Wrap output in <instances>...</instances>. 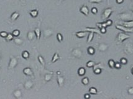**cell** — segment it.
Segmentation results:
<instances>
[{
  "label": "cell",
  "instance_id": "ac0fdd59",
  "mask_svg": "<svg viewBox=\"0 0 133 99\" xmlns=\"http://www.w3.org/2000/svg\"><path fill=\"white\" fill-rule=\"evenodd\" d=\"M20 14L18 11H15V12H13L12 14H11V16H10V20L11 21H16L18 18L19 17Z\"/></svg>",
  "mask_w": 133,
  "mask_h": 99
},
{
  "label": "cell",
  "instance_id": "4fadbf2b",
  "mask_svg": "<svg viewBox=\"0 0 133 99\" xmlns=\"http://www.w3.org/2000/svg\"><path fill=\"white\" fill-rule=\"evenodd\" d=\"M22 72H23L24 74H25L27 76H29V77H33L34 76V72L31 67H26L24 68Z\"/></svg>",
  "mask_w": 133,
  "mask_h": 99
},
{
  "label": "cell",
  "instance_id": "4316f807",
  "mask_svg": "<svg viewBox=\"0 0 133 99\" xmlns=\"http://www.w3.org/2000/svg\"><path fill=\"white\" fill-rule=\"evenodd\" d=\"M21 56H22V58H24V59H29V57H30V53H29V51H27V50H24V51H22V53H21Z\"/></svg>",
  "mask_w": 133,
  "mask_h": 99
},
{
  "label": "cell",
  "instance_id": "e575fe53",
  "mask_svg": "<svg viewBox=\"0 0 133 99\" xmlns=\"http://www.w3.org/2000/svg\"><path fill=\"white\" fill-rule=\"evenodd\" d=\"M108 66H110V68L113 69V68H114V64H115V61L113 60V59H110L108 62Z\"/></svg>",
  "mask_w": 133,
  "mask_h": 99
},
{
  "label": "cell",
  "instance_id": "d6a6232c",
  "mask_svg": "<svg viewBox=\"0 0 133 99\" xmlns=\"http://www.w3.org/2000/svg\"><path fill=\"white\" fill-rule=\"evenodd\" d=\"M95 65V61L90 60V61H88L86 63V67H88V68H92V67H93V66H94Z\"/></svg>",
  "mask_w": 133,
  "mask_h": 99
},
{
  "label": "cell",
  "instance_id": "f546056e",
  "mask_svg": "<svg viewBox=\"0 0 133 99\" xmlns=\"http://www.w3.org/2000/svg\"><path fill=\"white\" fill-rule=\"evenodd\" d=\"M38 61H39V62L40 63V65H42V66H45V64H46V63H45V59L44 58H43L42 56H41V55H39L38 57Z\"/></svg>",
  "mask_w": 133,
  "mask_h": 99
},
{
  "label": "cell",
  "instance_id": "c3c4849f",
  "mask_svg": "<svg viewBox=\"0 0 133 99\" xmlns=\"http://www.w3.org/2000/svg\"><path fill=\"white\" fill-rule=\"evenodd\" d=\"M58 4H59V3H61L63 1H64V0H58Z\"/></svg>",
  "mask_w": 133,
  "mask_h": 99
},
{
  "label": "cell",
  "instance_id": "9c48e42d",
  "mask_svg": "<svg viewBox=\"0 0 133 99\" xmlns=\"http://www.w3.org/2000/svg\"><path fill=\"white\" fill-rule=\"evenodd\" d=\"M34 83L31 80H27L24 83V87L26 90H31L33 88Z\"/></svg>",
  "mask_w": 133,
  "mask_h": 99
},
{
  "label": "cell",
  "instance_id": "f6af8a7d",
  "mask_svg": "<svg viewBox=\"0 0 133 99\" xmlns=\"http://www.w3.org/2000/svg\"><path fill=\"white\" fill-rule=\"evenodd\" d=\"M128 93L129 95H133V87H130L128 89Z\"/></svg>",
  "mask_w": 133,
  "mask_h": 99
},
{
  "label": "cell",
  "instance_id": "bcb514c9",
  "mask_svg": "<svg viewBox=\"0 0 133 99\" xmlns=\"http://www.w3.org/2000/svg\"><path fill=\"white\" fill-rule=\"evenodd\" d=\"M91 97V96H90V94L89 93V94H85L84 95V98L86 99H89Z\"/></svg>",
  "mask_w": 133,
  "mask_h": 99
},
{
  "label": "cell",
  "instance_id": "681fc988",
  "mask_svg": "<svg viewBox=\"0 0 133 99\" xmlns=\"http://www.w3.org/2000/svg\"><path fill=\"white\" fill-rule=\"evenodd\" d=\"M60 71H57V75H59V74H60Z\"/></svg>",
  "mask_w": 133,
  "mask_h": 99
},
{
  "label": "cell",
  "instance_id": "db71d44e",
  "mask_svg": "<svg viewBox=\"0 0 133 99\" xmlns=\"http://www.w3.org/2000/svg\"><path fill=\"white\" fill-rule=\"evenodd\" d=\"M132 11H133V6H132Z\"/></svg>",
  "mask_w": 133,
  "mask_h": 99
},
{
  "label": "cell",
  "instance_id": "d4e9b609",
  "mask_svg": "<svg viewBox=\"0 0 133 99\" xmlns=\"http://www.w3.org/2000/svg\"><path fill=\"white\" fill-rule=\"evenodd\" d=\"M53 77V73H47L44 75V80L46 82H49L51 81Z\"/></svg>",
  "mask_w": 133,
  "mask_h": 99
},
{
  "label": "cell",
  "instance_id": "8992f818",
  "mask_svg": "<svg viewBox=\"0 0 133 99\" xmlns=\"http://www.w3.org/2000/svg\"><path fill=\"white\" fill-rule=\"evenodd\" d=\"M124 52L127 55H131L133 53V44L132 43L128 42L124 45Z\"/></svg>",
  "mask_w": 133,
  "mask_h": 99
},
{
  "label": "cell",
  "instance_id": "b9f144b4",
  "mask_svg": "<svg viewBox=\"0 0 133 99\" xmlns=\"http://www.w3.org/2000/svg\"><path fill=\"white\" fill-rule=\"evenodd\" d=\"M91 12H92L93 14H95H95H96L98 12V9L96 7H93L91 9Z\"/></svg>",
  "mask_w": 133,
  "mask_h": 99
},
{
  "label": "cell",
  "instance_id": "52a82bcc",
  "mask_svg": "<svg viewBox=\"0 0 133 99\" xmlns=\"http://www.w3.org/2000/svg\"><path fill=\"white\" fill-rule=\"evenodd\" d=\"M115 27L116 29L121 30L124 33H133V28H128L121 24L116 25Z\"/></svg>",
  "mask_w": 133,
  "mask_h": 99
},
{
  "label": "cell",
  "instance_id": "ee69618b",
  "mask_svg": "<svg viewBox=\"0 0 133 99\" xmlns=\"http://www.w3.org/2000/svg\"><path fill=\"white\" fill-rule=\"evenodd\" d=\"M100 31L101 34H105L107 32L106 27H102L100 29Z\"/></svg>",
  "mask_w": 133,
  "mask_h": 99
},
{
  "label": "cell",
  "instance_id": "44dd1931",
  "mask_svg": "<svg viewBox=\"0 0 133 99\" xmlns=\"http://www.w3.org/2000/svg\"><path fill=\"white\" fill-rule=\"evenodd\" d=\"M34 33L36 35V38L37 40H39L40 39V37H41V30L39 27H36L34 29Z\"/></svg>",
  "mask_w": 133,
  "mask_h": 99
},
{
  "label": "cell",
  "instance_id": "ab89813d",
  "mask_svg": "<svg viewBox=\"0 0 133 99\" xmlns=\"http://www.w3.org/2000/svg\"><path fill=\"white\" fill-rule=\"evenodd\" d=\"M104 0H88V1L91 3H95V4H100Z\"/></svg>",
  "mask_w": 133,
  "mask_h": 99
},
{
  "label": "cell",
  "instance_id": "484cf974",
  "mask_svg": "<svg viewBox=\"0 0 133 99\" xmlns=\"http://www.w3.org/2000/svg\"><path fill=\"white\" fill-rule=\"evenodd\" d=\"M77 73L79 76H85V74L86 73V69H85V67H81L78 69Z\"/></svg>",
  "mask_w": 133,
  "mask_h": 99
},
{
  "label": "cell",
  "instance_id": "ba28073f",
  "mask_svg": "<svg viewBox=\"0 0 133 99\" xmlns=\"http://www.w3.org/2000/svg\"><path fill=\"white\" fill-rule=\"evenodd\" d=\"M54 33V30H52L50 28H47L44 30L43 31V36L44 39H48L50 37H51Z\"/></svg>",
  "mask_w": 133,
  "mask_h": 99
},
{
  "label": "cell",
  "instance_id": "f35d334b",
  "mask_svg": "<svg viewBox=\"0 0 133 99\" xmlns=\"http://www.w3.org/2000/svg\"><path fill=\"white\" fill-rule=\"evenodd\" d=\"M120 63H121V65H126V64L128 63V59L125 58H121Z\"/></svg>",
  "mask_w": 133,
  "mask_h": 99
},
{
  "label": "cell",
  "instance_id": "7402d4cb",
  "mask_svg": "<svg viewBox=\"0 0 133 99\" xmlns=\"http://www.w3.org/2000/svg\"><path fill=\"white\" fill-rule=\"evenodd\" d=\"M60 59V57L58 53V52L55 53L54 54V55H53L52 58V59H51L52 63H56V62H57V61L59 60Z\"/></svg>",
  "mask_w": 133,
  "mask_h": 99
},
{
  "label": "cell",
  "instance_id": "3957f363",
  "mask_svg": "<svg viewBox=\"0 0 133 99\" xmlns=\"http://www.w3.org/2000/svg\"><path fill=\"white\" fill-rule=\"evenodd\" d=\"M117 17L119 19L123 21H130V20H133V16L129 13V12H122L120 13L118 15Z\"/></svg>",
  "mask_w": 133,
  "mask_h": 99
},
{
  "label": "cell",
  "instance_id": "7dc6e473",
  "mask_svg": "<svg viewBox=\"0 0 133 99\" xmlns=\"http://www.w3.org/2000/svg\"><path fill=\"white\" fill-rule=\"evenodd\" d=\"M116 3H118V4H121L123 3L124 0H116Z\"/></svg>",
  "mask_w": 133,
  "mask_h": 99
},
{
  "label": "cell",
  "instance_id": "4dcf8cb0",
  "mask_svg": "<svg viewBox=\"0 0 133 99\" xmlns=\"http://www.w3.org/2000/svg\"><path fill=\"white\" fill-rule=\"evenodd\" d=\"M82 83L84 85H88L89 83H90V80L88 77H84L82 79Z\"/></svg>",
  "mask_w": 133,
  "mask_h": 99
},
{
  "label": "cell",
  "instance_id": "6da1fadb",
  "mask_svg": "<svg viewBox=\"0 0 133 99\" xmlns=\"http://www.w3.org/2000/svg\"><path fill=\"white\" fill-rule=\"evenodd\" d=\"M130 35L124 32H119L116 36V41L118 44L122 43L124 41L130 38Z\"/></svg>",
  "mask_w": 133,
  "mask_h": 99
},
{
  "label": "cell",
  "instance_id": "30bf717a",
  "mask_svg": "<svg viewBox=\"0 0 133 99\" xmlns=\"http://www.w3.org/2000/svg\"><path fill=\"white\" fill-rule=\"evenodd\" d=\"M97 48L98 50L100 51H101V52H104V51L108 50V48H109V45L107 43H99Z\"/></svg>",
  "mask_w": 133,
  "mask_h": 99
},
{
  "label": "cell",
  "instance_id": "1f68e13d",
  "mask_svg": "<svg viewBox=\"0 0 133 99\" xmlns=\"http://www.w3.org/2000/svg\"><path fill=\"white\" fill-rule=\"evenodd\" d=\"M14 37L13 36V35L12 34V33H8V35L7 37H6L5 39L7 41H12V40H13V39H14Z\"/></svg>",
  "mask_w": 133,
  "mask_h": 99
},
{
  "label": "cell",
  "instance_id": "60d3db41",
  "mask_svg": "<svg viewBox=\"0 0 133 99\" xmlns=\"http://www.w3.org/2000/svg\"><path fill=\"white\" fill-rule=\"evenodd\" d=\"M8 33L6 32V31H1V32H0V37H2V38H4V39H5L6 37H7Z\"/></svg>",
  "mask_w": 133,
  "mask_h": 99
},
{
  "label": "cell",
  "instance_id": "f1b7e54d",
  "mask_svg": "<svg viewBox=\"0 0 133 99\" xmlns=\"http://www.w3.org/2000/svg\"><path fill=\"white\" fill-rule=\"evenodd\" d=\"M89 93L92 95H96L98 94L97 89L94 87H90V89H89Z\"/></svg>",
  "mask_w": 133,
  "mask_h": 99
},
{
  "label": "cell",
  "instance_id": "e0dca14e",
  "mask_svg": "<svg viewBox=\"0 0 133 99\" xmlns=\"http://www.w3.org/2000/svg\"><path fill=\"white\" fill-rule=\"evenodd\" d=\"M13 41H14V44L18 46H21L24 44V40L23 39L19 38V37H14L13 39Z\"/></svg>",
  "mask_w": 133,
  "mask_h": 99
},
{
  "label": "cell",
  "instance_id": "816d5d0a",
  "mask_svg": "<svg viewBox=\"0 0 133 99\" xmlns=\"http://www.w3.org/2000/svg\"><path fill=\"white\" fill-rule=\"evenodd\" d=\"M131 73L133 75V67H132V69H131Z\"/></svg>",
  "mask_w": 133,
  "mask_h": 99
},
{
  "label": "cell",
  "instance_id": "d6986e66",
  "mask_svg": "<svg viewBox=\"0 0 133 99\" xmlns=\"http://www.w3.org/2000/svg\"><path fill=\"white\" fill-rule=\"evenodd\" d=\"M121 25H123L128 28H133V20L123 21Z\"/></svg>",
  "mask_w": 133,
  "mask_h": 99
},
{
  "label": "cell",
  "instance_id": "5bb4252c",
  "mask_svg": "<svg viewBox=\"0 0 133 99\" xmlns=\"http://www.w3.org/2000/svg\"><path fill=\"white\" fill-rule=\"evenodd\" d=\"M80 12L82 14H83V15L85 16H88L89 14L90 10H89V8L87 6L82 5L80 7Z\"/></svg>",
  "mask_w": 133,
  "mask_h": 99
},
{
  "label": "cell",
  "instance_id": "7c38bea8",
  "mask_svg": "<svg viewBox=\"0 0 133 99\" xmlns=\"http://www.w3.org/2000/svg\"><path fill=\"white\" fill-rule=\"evenodd\" d=\"M65 77H64V76H61L60 74L57 75V82L59 87H62L64 86V84H65Z\"/></svg>",
  "mask_w": 133,
  "mask_h": 99
},
{
  "label": "cell",
  "instance_id": "f907efd6",
  "mask_svg": "<svg viewBox=\"0 0 133 99\" xmlns=\"http://www.w3.org/2000/svg\"><path fill=\"white\" fill-rule=\"evenodd\" d=\"M1 59V51H0V60Z\"/></svg>",
  "mask_w": 133,
  "mask_h": 99
},
{
  "label": "cell",
  "instance_id": "ffe728a7",
  "mask_svg": "<svg viewBox=\"0 0 133 99\" xmlns=\"http://www.w3.org/2000/svg\"><path fill=\"white\" fill-rule=\"evenodd\" d=\"M36 37V35H35L34 31H29L27 33V39L29 41H32Z\"/></svg>",
  "mask_w": 133,
  "mask_h": 99
},
{
  "label": "cell",
  "instance_id": "11a10c76",
  "mask_svg": "<svg viewBox=\"0 0 133 99\" xmlns=\"http://www.w3.org/2000/svg\"><path fill=\"white\" fill-rule=\"evenodd\" d=\"M0 68H1V67H0Z\"/></svg>",
  "mask_w": 133,
  "mask_h": 99
},
{
  "label": "cell",
  "instance_id": "7bdbcfd3",
  "mask_svg": "<svg viewBox=\"0 0 133 99\" xmlns=\"http://www.w3.org/2000/svg\"><path fill=\"white\" fill-rule=\"evenodd\" d=\"M105 22L107 24V26L108 27H110V26H111L113 25V21L111 19H107L106 21H105Z\"/></svg>",
  "mask_w": 133,
  "mask_h": 99
},
{
  "label": "cell",
  "instance_id": "d590c367",
  "mask_svg": "<svg viewBox=\"0 0 133 99\" xmlns=\"http://www.w3.org/2000/svg\"><path fill=\"white\" fill-rule=\"evenodd\" d=\"M57 40H58V42L61 43L62 41H63V40H64V37H63V35H62V33H57Z\"/></svg>",
  "mask_w": 133,
  "mask_h": 99
},
{
  "label": "cell",
  "instance_id": "8d00e7d4",
  "mask_svg": "<svg viewBox=\"0 0 133 99\" xmlns=\"http://www.w3.org/2000/svg\"><path fill=\"white\" fill-rule=\"evenodd\" d=\"M93 73H94L95 74H96V75H99V74H100L101 73H102V69L100 68V67L95 68V69H93Z\"/></svg>",
  "mask_w": 133,
  "mask_h": 99
},
{
  "label": "cell",
  "instance_id": "2e32d148",
  "mask_svg": "<svg viewBox=\"0 0 133 99\" xmlns=\"http://www.w3.org/2000/svg\"><path fill=\"white\" fill-rule=\"evenodd\" d=\"M88 32H86V31H85V30H83V31H79V32H76V33H75V35H76V37L78 39H83L84 37H86V35H88Z\"/></svg>",
  "mask_w": 133,
  "mask_h": 99
},
{
  "label": "cell",
  "instance_id": "f5cc1de1",
  "mask_svg": "<svg viewBox=\"0 0 133 99\" xmlns=\"http://www.w3.org/2000/svg\"><path fill=\"white\" fill-rule=\"evenodd\" d=\"M107 3H108V4H109L110 3V0H107Z\"/></svg>",
  "mask_w": 133,
  "mask_h": 99
},
{
  "label": "cell",
  "instance_id": "7a4b0ae2",
  "mask_svg": "<svg viewBox=\"0 0 133 99\" xmlns=\"http://www.w3.org/2000/svg\"><path fill=\"white\" fill-rule=\"evenodd\" d=\"M113 12V9L111 8L104 9L101 14V19L103 20V21H105L108 19Z\"/></svg>",
  "mask_w": 133,
  "mask_h": 99
},
{
  "label": "cell",
  "instance_id": "836d02e7",
  "mask_svg": "<svg viewBox=\"0 0 133 99\" xmlns=\"http://www.w3.org/2000/svg\"><path fill=\"white\" fill-rule=\"evenodd\" d=\"M12 34L13 35V36H14V37H18L20 35V34H21V32H20V30H18V29H15V30H14L13 31Z\"/></svg>",
  "mask_w": 133,
  "mask_h": 99
},
{
  "label": "cell",
  "instance_id": "9a60e30c",
  "mask_svg": "<svg viewBox=\"0 0 133 99\" xmlns=\"http://www.w3.org/2000/svg\"><path fill=\"white\" fill-rule=\"evenodd\" d=\"M13 95L16 99H21L22 97V91L20 89H16L13 92Z\"/></svg>",
  "mask_w": 133,
  "mask_h": 99
},
{
  "label": "cell",
  "instance_id": "277c9868",
  "mask_svg": "<svg viewBox=\"0 0 133 99\" xmlns=\"http://www.w3.org/2000/svg\"><path fill=\"white\" fill-rule=\"evenodd\" d=\"M71 55L76 59H81L83 57V51L80 48H75L71 51Z\"/></svg>",
  "mask_w": 133,
  "mask_h": 99
},
{
  "label": "cell",
  "instance_id": "83f0119b",
  "mask_svg": "<svg viewBox=\"0 0 133 99\" xmlns=\"http://www.w3.org/2000/svg\"><path fill=\"white\" fill-rule=\"evenodd\" d=\"M95 52H96L95 49V48H93V47H88L87 53H88V55H91V56H93V55H95Z\"/></svg>",
  "mask_w": 133,
  "mask_h": 99
},
{
  "label": "cell",
  "instance_id": "8fae6325",
  "mask_svg": "<svg viewBox=\"0 0 133 99\" xmlns=\"http://www.w3.org/2000/svg\"><path fill=\"white\" fill-rule=\"evenodd\" d=\"M83 30L86 31L88 32H93L95 33H97L98 35H101V32L100 31V29L98 28H95V27H85Z\"/></svg>",
  "mask_w": 133,
  "mask_h": 99
},
{
  "label": "cell",
  "instance_id": "5b68a950",
  "mask_svg": "<svg viewBox=\"0 0 133 99\" xmlns=\"http://www.w3.org/2000/svg\"><path fill=\"white\" fill-rule=\"evenodd\" d=\"M18 65V60L16 57L14 56L11 55L10 58V61L8 63V69H14Z\"/></svg>",
  "mask_w": 133,
  "mask_h": 99
},
{
  "label": "cell",
  "instance_id": "cb8c5ba5",
  "mask_svg": "<svg viewBox=\"0 0 133 99\" xmlns=\"http://www.w3.org/2000/svg\"><path fill=\"white\" fill-rule=\"evenodd\" d=\"M94 35L95 33H93V32H88L87 36V40H86V42H87L88 43L92 42L93 38H94Z\"/></svg>",
  "mask_w": 133,
  "mask_h": 99
},
{
  "label": "cell",
  "instance_id": "74e56055",
  "mask_svg": "<svg viewBox=\"0 0 133 99\" xmlns=\"http://www.w3.org/2000/svg\"><path fill=\"white\" fill-rule=\"evenodd\" d=\"M121 67H122V65L120 62H115V64H114V68L115 69H119L121 68Z\"/></svg>",
  "mask_w": 133,
  "mask_h": 99
},
{
  "label": "cell",
  "instance_id": "603a6c76",
  "mask_svg": "<svg viewBox=\"0 0 133 99\" xmlns=\"http://www.w3.org/2000/svg\"><path fill=\"white\" fill-rule=\"evenodd\" d=\"M29 14H30V16H31L32 17L36 18L38 16V15H39V11H38V9H36L31 10V11H29Z\"/></svg>",
  "mask_w": 133,
  "mask_h": 99
}]
</instances>
